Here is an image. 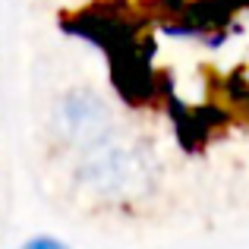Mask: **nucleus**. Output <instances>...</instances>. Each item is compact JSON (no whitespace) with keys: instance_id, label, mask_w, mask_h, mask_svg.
Returning a JSON list of instances; mask_svg holds the SVG:
<instances>
[{"instance_id":"1","label":"nucleus","mask_w":249,"mask_h":249,"mask_svg":"<svg viewBox=\"0 0 249 249\" xmlns=\"http://www.w3.org/2000/svg\"><path fill=\"white\" fill-rule=\"evenodd\" d=\"M22 249H70V246H63L60 240H54V237H32Z\"/></svg>"}]
</instances>
